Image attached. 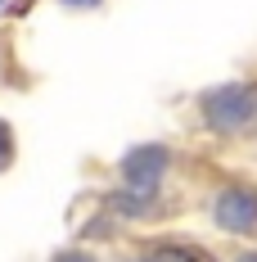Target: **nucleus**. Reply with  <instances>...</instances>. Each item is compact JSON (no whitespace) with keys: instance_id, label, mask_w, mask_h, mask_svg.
<instances>
[{"instance_id":"obj_1","label":"nucleus","mask_w":257,"mask_h":262,"mask_svg":"<svg viewBox=\"0 0 257 262\" xmlns=\"http://www.w3.org/2000/svg\"><path fill=\"white\" fill-rule=\"evenodd\" d=\"M253 95L248 91H221V95H212L207 100V118H212V127H221V131H239V127H248L253 122Z\"/></svg>"},{"instance_id":"obj_2","label":"nucleus","mask_w":257,"mask_h":262,"mask_svg":"<svg viewBox=\"0 0 257 262\" xmlns=\"http://www.w3.org/2000/svg\"><path fill=\"white\" fill-rule=\"evenodd\" d=\"M212 217H217L226 231H257V199L248 190H226V194H217Z\"/></svg>"},{"instance_id":"obj_3","label":"nucleus","mask_w":257,"mask_h":262,"mask_svg":"<svg viewBox=\"0 0 257 262\" xmlns=\"http://www.w3.org/2000/svg\"><path fill=\"white\" fill-rule=\"evenodd\" d=\"M162 163H167V154H162V149H145V154H135V158L127 163V177L140 185V194H149V190L158 185V177H162Z\"/></svg>"},{"instance_id":"obj_4","label":"nucleus","mask_w":257,"mask_h":262,"mask_svg":"<svg viewBox=\"0 0 257 262\" xmlns=\"http://www.w3.org/2000/svg\"><path fill=\"white\" fill-rule=\"evenodd\" d=\"M9 158H14V140H9V127L0 122V167H5Z\"/></svg>"},{"instance_id":"obj_5","label":"nucleus","mask_w":257,"mask_h":262,"mask_svg":"<svg viewBox=\"0 0 257 262\" xmlns=\"http://www.w3.org/2000/svg\"><path fill=\"white\" fill-rule=\"evenodd\" d=\"M77 5H95V0H77Z\"/></svg>"},{"instance_id":"obj_6","label":"nucleus","mask_w":257,"mask_h":262,"mask_svg":"<svg viewBox=\"0 0 257 262\" xmlns=\"http://www.w3.org/2000/svg\"><path fill=\"white\" fill-rule=\"evenodd\" d=\"M239 262H257V258H239Z\"/></svg>"}]
</instances>
